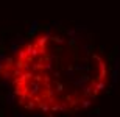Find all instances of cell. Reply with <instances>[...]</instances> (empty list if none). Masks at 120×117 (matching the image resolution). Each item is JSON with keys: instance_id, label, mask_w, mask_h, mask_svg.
<instances>
[{"instance_id": "6da1fadb", "label": "cell", "mask_w": 120, "mask_h": 117, "mask_svg": "<svg viewBox=\"0 0 120 117\" xmlns=\"http://www.w3.org/2000/svg\"><path fill=\"white\" fill-rule=\"evenodd\" d=\"M111 83L103 49L83 30L41 27L0 45V89L33 117H69L92 108Z\"/></svg>"}]
</instances>
